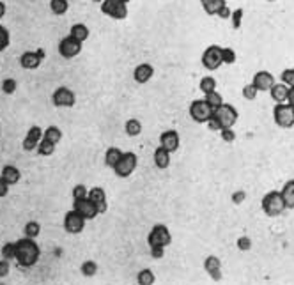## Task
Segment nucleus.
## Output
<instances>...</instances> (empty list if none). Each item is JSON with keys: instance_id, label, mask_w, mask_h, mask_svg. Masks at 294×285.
<instances>
[{"instance_id": "17", "label": "nucleus", "mask_w": 294, "mask_h": 285, "mask_svg": "<svg viewBox=\"0 0 294 285\" xmlns=\"http://www.w3.org/2000/svg\"><path fill=\"white\" fill-rule=\"evenodd\" d=\"M41 139H43V130H41L39 126H32L30 130L27 131L23 142H21V147H23V151L30 152V151H34V149H37V145H39Z\"/></svg>"}, {"instance_id": "15", "label": "nucleus", "mask_w": 294, "mask_h": 285, "mask_svg": "<svg viewBox=\"0 0 294 285\" xmlns=\"http://www.w3.org/2000/svg\"><path fill=\"white\" fill-rule=\"evenodd\" d=\"M160 145L167 149L169 152H176L181 145V137L176 130H167L161 133L160 137Z\"/></svg>"}, {"instance_id": "55", "label": "nucleus", "mask_w": 294, "mask_h": 285, "mask_svg": "<svg viewBox=\"0 0 294 285\" xmlns=\"http://www.w3.org/2000/svg\"><path fill=\"white\" fill-rule=\"evenodd\" d=\"M268 2H275V0H268Z\"/></svg>"}, {"instance_id": "40", "label": "nucleus", "mask_w": 294, "mask_h": 285, "mask_svg": "<svg viewBox=\"0 0 294 285\" xmlns=\"http://www.w3.org/2000/svg\"><path fill=\"white\" fill-rule=\"evenodd\" d=\"M243 98L245 99H248V101H254L255 98H257V94H259V90L255 89V85L254 83H248V85H245L243 87Z\"/></svg>"}, {"instance_id": "27", "label": "nucleus", "mask_w": 294, "mask_h": 285, "mask_svg": "<svg viewBox=\"0 0 294 285\" xmlns=\"http://www.w3.org/2000/svg\"><path fill=\"white\" fill-rule=\"evenodd\" d=\"M142 122L138 121V119H128L124 124V131L128 137H131V139H135V137H138V135H142Z\"/></svg>"}, {"instance_id": "37", "label": "nucleus", "mask_w": 294, "mask_h": 285, "mask_svg": "<svg viewBox=\"0 0 294 285\" xmlns=\"http://www.w3.org/2000/svg\"><path fill=\"white\" fill-rule=\"evenodd\" d=\"M16 89H18V81L14 80V78H5V80L2 81V92L7 94V96L16 92Z\"/></svg>"}, {"instance_id": "12", "label": "nucleus", "mask_w": 294, "mask_h": 285, "mask_svg": "<svg viewBox=\"0 0 294 285\" xmlns=\"http://www.w3.org/2000/svg\"><path fill=\"white\" fill-rule=\"evenodd\" d=\"M85 221L87 220H85L80 213L71 209V211H68L64 216V230L68 234H80L85 228Z\"/></svg>"}, {"instance_id": "13", "label": "nucleus", "mask_w": 294, "mask_h": 285, "mask_svg": "<svg viewBox=\"0 0 294 285\" xmlns=\"http://www.w3.org/2000/svg\"><path fill=\"white\" fill-rule=\"evenodd\" d=\"M45 59V50L37 48L34 52H23L20 55V66L23 70H37Z\"/></svg>"}, {"instance_id": "21", "label": "nucleus", "mask_w": 294, "mask_h": 285, "mask_svg": "<svg viewBox=\"0 0 294 285\" xmlns=\"http://www.w3.org/2000/svg\"><path fill=\"white\" fill-rule=\"evenodd\" d=\"M170 154L172 152H169L167 149H163L161 145L156 147V151H154V165H156V168H160V170H167V168L170 167Z\"/></svg>"}, {"instance_id": "30", "label": "nucleus", "mask_w": 294, "mask_h": 285, "mask_svg": "<svg viewBox=\"0 0 294 285\" xmlns=\"http://www.w3.org/2000/svg\"><path fill=\"white\" fill-rule=\"evenodd\" d=\"M43 139L50 140V142H53V143L57 145V143H59V142L62 140V131H61V128H57V126L46 128V130L43 131Z\"/></svg>"}, {"instance_id": "16", "label": "nucleus", "mask_w": 294, "mask_h": 285, "mask_svg": "<svg viewBox=\"0 0 294 285\" xmlns=\"http://www.w3.org/2000/svg\"><path fill=\"white\" fill-rule=\"evenodd\" d=\"M87 197H89L91 202H93L94 206H96L98 213H99V214H105L106 209H108V204H106V193H105V190H103V188H99V186H94V188H91V190H89V193H87Z\"/></svg>"}, {"instance_id": "26", "label": "nucleus", "mask_w": 294, "mask_h": 285, "mask_svg": "<svg viewBox=\"0 0 294 285\" xmlns=\"http://www.w3.org/2000/svg\"><path fill=\"white\" fill-rule=\"evenodd\" d=\"M280 193H282L284 200H286L287 209H294V179L287 181V183L284 184L282 192Z\"/></svg>"}, {"instance_id": "52", "label": "nucleus", "mask_w": 294, "mask_h": 285, "mask_svg": "<svg viewBox=\"0 0 294 285\" xmlns=\"http://www.w3.org/2000/svg\"><path fill=\"white\" fill-rule=\"evenodd\" d=\"M287 105H291L294 108V87H291L289 92H287Z\"/></svg>"}, {"instance_id": "18", "label": "nucleus", "mask_w": 294, "mask_h": 285, "mask_svg": "<svg viewBox=\"0 0 294 285\" xmlns=\"http://www.w3.org/2000/svg\"><path fill=\"white\" fill-rule=\"evenodd\" d=\"M252 83H254L255 89L261 90V92H270V89L275 85V76L270 71H257V73L254 74Z\"/></svg>"}, {"instance_id": "10", "label": "nucleus", "mask_w": 294, "mask_h": 285, "mask_svg": "<svg viewBox=\"0 0 294 285\" xmlns=\"http://www.w3.org/2000/svg\"><path fill=\"white\" fill-rule=\"evenodd\" d=\"M52 103L59 108H73L75 103H77V94L73 92L69 87H59V89L53 90Z\"/></svg>"}, {"instance_id": "42", "label": "nucleus", "mask_w": 294, "mask_h": 285, "mask_svg": "<svg viewBox=\"0 0 294 285\" xmlns=\"http://www.w3.org/2000/svg\"><path fill=\"white\" fill-rule=\"evenodd\" d=\"M243 9L238 7V9H234L232 14H230V18H232V27L234 29H239L241 27V21H243Z\"/></svg>"}, {"instance_id": "56", "label": "nucleus", "mask_w": 294, "mask_h": 285, "mask_svg": "<svg viewBox=\"0 0 294 285\" xmlns=\"http://www.w3.org/2000/svg\"><path fill=\"white\" fill-rule=\"evenodd\" d=\"M124 2H129V0H124Z\"/></svg>"}, {"instance_id": "5", "label": "nucleus", "mask_w": 294, "mask_h": 285, "mask_svg": "<svg viewBox=\"0 0 294 285\" xmlns=\"http://www.w3.org/2000/svg\"><path fill=\"white\" fill-rule=\"evenodd\" d=\"M137 165H138V158L135 152H131V151L122 152L121 159H119V161L115 163V167H113V172H115L117 177L126 179V177H129V175L137 170Z\"/></svg>"}, {"instance_id": "34", "label": "nucleus", "mask_w": 294, "mask_h": 285, "mask_svg": "<svg viewBox=\"0 0 294 285\" xmlns=\"http://www.w3.org/2000/svg\"><path fill=\"white\" fill-rule=\"evenodd\" d=\"M200 90L204 94H209V92H213V90H216V80H214L213 76H204L200 80Z\"/></svg>"}, {"instance_id": "7", "label": "nucleus", "mask_w": 294, "mask_h": 285, "mask_svg": "<svg viewBox=\"0 0 294 285\" xmlns=\"http://www.w3.org/2000/svg\"><path fill=\"white\" fill-rule=\"evenodd\" d=\"M170 243H172V234H170L169 227L163 223H156L151 228V232L147 234V244H149V248L151 246H163V248H167Z\"/></svg>"}, {"instance_id": "3", "label": "nucleus", "mask_w": 294, "mask_h": 285, "mask_svg": "<svg viewBox=\"0 0 294 285\" xmlns=\"http://www.w3.org/2000/svg\"><path fill=\"white\" fill-rule=\"evenodd\" d=\"M261 208H262V211L266 213V216L275 218V216L282 214V213L287 209V206H286V200H284L282 193L277 192V190H273V192L266 193V195L262 197Z\"/></svg>"}, {"instance_id": "51", "label": "nucleus", "mask_w": 294, "mask_h": 285, "mask_svg": "<svg viewBox=\"0 0 294 285\" xmlns=\"http://www.w3.org/2000/svg\"><path fill=\"white\" fill-rule=\"evenodd\" d=\"M230 14H232V11H230V9H229V5H223V7L220 9V12H218L216 16H220V18H222V20H229Z\"/></svg>"}, {"instance_id": "24", "label": "nucleus", "mask_w": 294, "mask_h": 285, "mask_svg": "<svg viewBox=\"0 0 294 285\" xmlns=\"http://www.w3.org/2000/svg\"><path fill=\"white\" fill-rule=\"evenodd\" d=\"M0 175L4 177L5 181H7L9 186H12V184H16L18 181L21 179V174L20 170H18L14 165H5L4 168H2V172H0Z\"/></svg>"}, {"instance_id": "43", "label": "nucleus", "mask_w": 294, "mask_h": 285, "mask_svg": "<svg viewBox=\"0 0 294 285\" xmlns=\"http://www.w3.org/2000/svg\"><path fill=\"white\" fill-rule=\"evenodd\" d=\"M222 59L223 64H234L236 62V52L232 48H222Z\"/></svg>"}, {"instance_id": "6", "label": "nucleus", "mask_w": 294, "mask_h": 285, "mask_svg": "<svg viewBox=\"0 0 294 285\" xmlns=\"http://www.w3.org/2000/svg\"><path fill=\"white\" fill-rule=\"evenodd\" d=\"M99 9L105 16L112 20H124L128 16V2L124 0H103Z\"/></svg>"}, {"instance_id": "47", "label": "nucleus", "mask_w": 294, "mask_h": 285, "mask_svg": "<svg viewBox=\"0 0 294 285\" xmlns=\"http://www.w3.org/2000/svg\"><path fill=\"white\" fill-rule=\"evenodd\" d=\"M245 199H246V192H243V190H238V192H234L232 195H230V200H232V204H236V206L243 204Z\"/></svg>"}, {"instance_id": "8", "label": "nucleus", "mask_w": 294, "mask_h": 285, "mask_svg": "<svg viewBox=\"0 0 294 285\" xmlns=\"http://www.w3.org/2000/svg\"><path fill=\"white\" fill-rule=\"evenodd\" d=\"M213 110L214 108L205 99H194L190 103V117L198 124H204V122L209 121L213 117Z\"/></svg>"}, {"instance_id": "28", "label": "nucleus", "mask_w": 294, "mask_h": 285, "mask_svg": "<svg viewBox=\"0 0 294 285\" xmlns=\"http://www.w3.org/2000/svg\"><path fill=\"white\" fill-rule=\"evenodd\" d=\"M121 156H122V151L119 149V147H108L105 152V165L110 168H113L115 167V163L121 159Z\"/></svg>"}, {"instance_id": "2", "label": "nucleus", "mask_w": 294, "mask_h": 285, "mask_svg": "<svg viewBox=\"0 0 294 285\" xmlns=\"http://www.w3.org/2000/svg\"><path fill=\"white\" fill-rule=\"evenodd\" d=\"M239 119L238 108L229 103H222V105L213 110V117L205 122L209 126L211 131H220L223 128H232Z\"/></svg>"}, {"instance_id": "49", "label": "nucleus", "mask_w": 294, "mask_h": 285, "mask_svg": "<svg viewBox=\"0 0 294 285\" xmlns=\"http://www.w3.org/2000/svg\"><path fill=\"white\" fill-rule=\"evenodd\" d=\"M165 255V248L163 246H151V257L153 259H161Z\"/></svg>"}, {"instance_id": "54", "label": "nucleus", "mask_w": 294, "mask_h": 285, "mask_svg": "<svg viewBox=\"0 0 294 285\" xmlns=\"http://www.w3.org/2000/svg\"><path fill=\"white\" fill-rule=\"evenodd\" d=\"M93 2H99V4H101V2H103V0H93Z\"/></svg>"}, {"instance_id": "32", "label": "nucleus", "mask_w": 294, "mask_h": 285, "mask_svg": "<svg viewBox=\"0 0 294 285\" xmlns=\"http://www.w3.org/2000/svg\"><path fill=\"white\" fill-rule=\"evenodd\" d=\"M137 282L140 285H153L156 282V277H154V273L151 269H140L137 275Z\"/></svg>"}, {"instance_id": "4", "label": "nucleus", "mask_w": 294, "mask_h": 285, "mask_svg": "<svg viewBox=\"0 0 294 285\" xmlns=\"http://www.w3.org/2000/svg\"><path fill=\"white\" fill-rule=\"evenodd\" d=\"M275 124L282 130H291L294 126V108L287 103H277L273 108Z\"/></svg>"}, {"instance_id": "31", "label": "nucleus", "mask_w": 294, "mask_h": 285, "mask_svg": "<svg viewBox=\"0 0 294 285\" xmlns=\"http://www.w3.org/2000/svg\"><path fill=\"white\" fill-rule=\"evenodd\" d=\"M55 143L53 142H50V140H46V139H41V142H39V145H37V154L39 156H52L53 152H55Z\"/></svg>"}, {"instance_id": "53", "label": "nucleus", "mask_w": 294, "mask_h": 285, "mask_svg": "<svg viewBox=\"0 0 294 285\" xmlns=\"http://www.w3.org/2000/svg\"><path fill=\"white\" fill-rule=\"evenodd\" d=\"M5 16V4L0 0V18H4Z\"/></svg>"}, {"instance_id": "29", "label": "nucleus", "mask_w": 294, "mask_h": 285, "mask_svg": "<svg viewBox=\"0 0 294 285\" xmlns=\"http://www.w3.org/2000/svg\"><path fill=\"white\" fill-rule=\"evenodd\" d=\"M69 9V2L68 0H50V11L57 16H62L66 14Z\"/></svg>"}, {"instance_id": "11", "label": "nucleus", "mask_w": 294, "mask_h": 285, "mask_svg": "<svg viewBox=\"0 0 294 285\" xmlns=\"http://www.w3.org/2000/svg\"><path fill=\"white\" fill-rule=\"evenodd\" d=\"M57 50H59V55H61L62 59H73V57H77V55H80L82 43L78 39H75V37L66 36L59 41Z\"/></svg>"}, {"instance_id": "38", "label": "nucleus", "mask_w": 294, "mask_h": 285, "mask_svg": "<svg viewBox=\"0 0 294 285\" xmlns=\"http://www.w3.org/2000/svg\"><path fill=\"white\" fill-rule=\"evenodd\" d=\"M2 257L7 261H12L16 257V243H5L2 246Z\"/></svg>"}, {"instance_id": "14", "label": "nucleus", "mask_w": 294, "mask_h": 285, "mask_svg": "<svg viewBox=\"0 0 294 285\" xmlns=\"http://www.w3.org/2000/svg\"><path fill=\"white\" fill-rule=\"evenodd\" d=\"M73 209L80 213L85 220H94L99 214L96 206L89 200V197H85V199H73Z\"/></svg>"}, {"instance_id": "41", "label": "nucleus", "mask_w": 294, "mask_h": 285, "mask_svg": "<svg viewBox=\"0 0 294 285\" xmlns=\"http://www.w3.org/2000/svg\"><path fill=\"white\" fill-rule=\"evenodd\" d=\"M280 78H282V83H286L287 87H294V68H291V70H284L282 74H280Z\"/></svg>"}, {"instance_id": "36", "label": "nucleus", "mask_w": 294, "mask_h": 285, "mask_svg": "<svg viewBox=\"0 0 294 285\" xmlns=\"http://www.w3.org/2000/svg\"><path fill=\"white\" fill-rule=\"evenodd\" d=\"M204 99L207 103H209L213 108H218V106L222 105L223 103V98H222V94L218 92V90H213V92H209V94H204Z\"/></svg>"}, {"instance_id": "20", "label": "nucleus", "mask_w": 294, "mask_h": 285, "mask_svg": "<svg viewBox=\"0 0 294 285\" xmlns=\"http://www.w3.org/2000/svg\"><path fill=\"white\" fill-rule=\"evenodd\" d=\"M154 76V68L147 62H142L133 70V80L137 83H147Z\"/></svg>"}, {"instance_id": "46", "label": "nucleus", "mask_w": 294, "mask_h": 285, "mask_svg": "<svg viewBox=\"0 0 294 285\" xmlns=\"http://www.w3.org/2000/svg\"><path fill=\"white\" fill-rule=\"evenodd\" d=\"M238 248L241 250V252H248V250L252 248V239H250V237H246V236L239 237V239H238Z\"/></svg>"}, {"instance_id": "45", "label": "nucleus", "mask_w": 294, "mask_h": 285, "mask_svg": "<svg viewBox=\"0 0 294 285\" xmlns=\"http://www.w3.org/2000/svg\"><path fill=\"white\" fill-rule=\"evenodd\" d=\"M73 199H85L87 197V193H89V190L84 186V184H77V186L73 188Z\"/></svg>"}, {"instance_id": "50", "label": "nucleus", "mask_w": 294, "mask_h": 285, "mask_svg": "<svg viewBox=\"0 0 294 285\" xmlns=\"http://www.w3.org/2000/svg\"><path fill=\"white\" fill-rule=\"evenodd\" d=\"M7 193H9V184H7V181H5L4 177L0 175V199H2V197H5Z\"/></svg>"}, {"instance_id": "9", "label": "nucleus", "mask_w": 294, "mask_h": 285, "mask_svg": "<svg viewBox=\"0 0 294 285\" xmlns=\"http://www.w3.org/2000/svg\"><path fill=\"white\" fill-rule=\"evenodd\" d=\"M222 64H223L222 48H220L218 45L207 46V48L204 50V53H202V66H204L205 70L216 71Z\"/></svg>"}, {"instance_id": "19", "label": "nucleus", "mask_w": 294, "mask_h": 285, "mask_svg": "<svg viewBox=\"0 0 294 285\" xmlns=\"http://www.w3.org/2000/svg\"><path fill=\"white\" fill-rule=\"evenodd\" d=\"M204 269L211 277V280L220 282L222 280V262L216 255H207L204 261Z\"/></svg>"}, {"instance_id": "22", "label": "nucleus", "mask_w": 294, "mask_h": 285, "mask_svg": "<svg viewBox=\"0 0 294 285\" xmlns=\"http://www.w3.org/2000/svg\"><path fill=\"white\" fill-rule=\"evenodd\" d=\"M287 92H289V87L286 85V83H277L275 81V85L270 89V94H271V99H273L275 103H286L287 101Z\"/></svg>"}, {"instance_id": "44", "label": "nucleus", "mask_w": 294, "mask_h": 285, "mask_svg": "<svg viewBox=\"0 0 294 285\" xmlns=\"http://www.w3.org/2000/svg\"><path fill=\"white\" fill-rule=\"evenodd\" d=\"M220 137H222V140L227 143H232L234 140H236V133H234L232 128H223V130H220Z\"/></svg>"}, {"instance_id": "1", "label": "nucleus", "mask_w": 294, "mask_h": 285, "mask_svg": "<svg viewBox=\"0 0 294 285\" xmlns=\"http://www.w3.org/2000/svg\"><path fill=\"white\" fill-rule=\"evenodd\" d=\"M16 262L21 268H32L39 262L41 248L32 237H21L16 241Z\"/></svg>"}, {"instance_id": "48", "label": "nucleus", "mask_w": 294, "mask_h": 285, "mask_svg": "<svg viewBox=\"0 0 294 285\" xmlns=\"http://www.w3.org/2000/svg\"><path fill=\"white\" fill-rule=\"evenodd\" d=\"M9 269H11V266H9V261L2 257V261H0V278H5V277H7V275H9Z\"/></svg>"}, {"instance_id": "39", "label": "nucleus", "mask_w": 294, "mask_h": 285, "mask_svg": "<svg viewBox=\"0 0 294 285\" xmlns=\"http://www.w3.org/2000/svg\"><path fill=\"white\" fill-rule=\"evenodd\" d=\"M11 43V36H9V30L5 29L4 25H0V52H4L5 48Z\"/></svg>"}, {"instance_id": "33", "label": "nucleus", "mask_w": 294, "mask_h": 285, "mask_svg": "<svg viewBox=\"0 0 294 285\" xmlns=\"http://www.w3.org/2000/svg\"><path fill=\"white\" fill-rule=\"evenodd\" d=\"M23 232L27 237H32V239H36L37 236L41 234V225L39 221H27L23 227Z\"/></svg>"}, {"instance_id": "35", "label": "nucleus", "mask_w": 294, "mask_h": 285, "mask_svg": "<svg viewBox=\"0 0 294 285\" xmlns=\"http://www.w3.org/2000/svg\"><path fill=\"white\" fill-rule=\"evenodd\" d=\"M80 271H82V275H84V277L91 278V277H94V275L98 273V264L94 261H85L84 264L80 266Z\"/></svg>"}, {"instance_id": "23", "label": "nucleus", "mask_w": 294, "mask_h": 285, "mask_svg": "<svg viewBox=\"0 0 294 285\" xmlns=\"http://www.w3.org/2000/svg\"><path fill=\"white\" fill-rule=\"evenodd\" d=\"M202 7H204L205 14H209V16H216L220 9L223 5H227V0H200Z\"/></svg>"}, {"instance_id": "25", "label": "nucleus", "mask_w": 294, "mask_h": 285, "mask_svg": "<svg viewBox=\"0 0 294 285\" xmlns=\"http://www.w3.org/2000/svg\"><path fill=\"white\" fill-rule=\"evenodd\" d=\"M89 27L85 23H75L71 27V30H69V36L75 37V39H78L80 43H84V41L89 39Z\"/></svg>"}]
</instances>
